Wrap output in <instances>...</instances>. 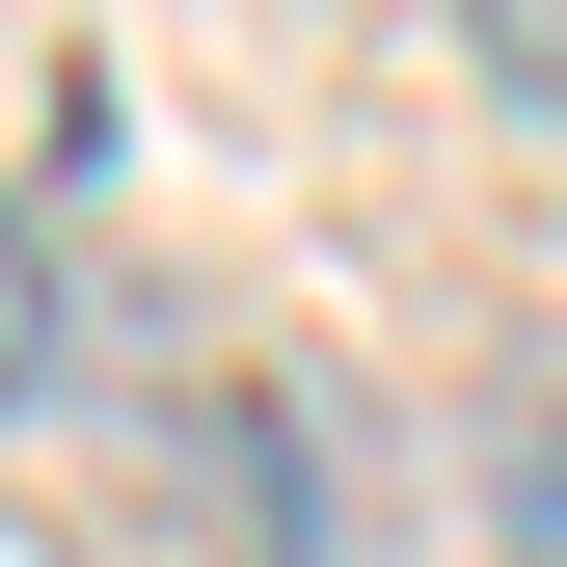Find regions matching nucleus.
I'll use <instances>...</instances> for the list:
<instances>
[{"label": "nucleus", "instance_id": "nucleus-1", "mask_svg": "<svg viewBox=\"0 0 567 567\" xmlns=\"http://www.w3.org/2000/svg\"><path fill=\"white\" fill-rule=\"evenodd\" d=\"M514 540L567 567V405H540V433H514Z\"/></svg>", "mask_w": 567, "mask_h": 567}, {"label": "nucleus", "instance_id": "nucleus-2", "mask_svg": "<svg viewBox=\"0 0 567 567\" xmlns=\"http://www.w3.org/2000/svg\"><path fill=\"white\" fill-rule=\"evenodd\" d=\"M0 405H28V244H0Z\"/></svg>", "mask_w": 567, "mask_h": 567}]
</instances>
